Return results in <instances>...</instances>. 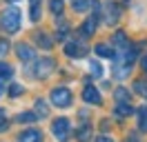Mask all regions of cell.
Returning <instances> with one entry per match:
<instances>
[{"label":"cell","mask_w":147,"mask_h":142,"mask_svg":"<svg viewBox=\"0 0 147 142\" xmlns=\"http://www.w3.org/2000/svg\"><path fill=\"white\" fill-rule=\"evenodd\" d=\"M22 25V13H20V9L16 7H9L2 11V16H0V27L7 31V33H16Z\"/></svg>","instance_id":"1"},{"label":"cell","mask_w":147,"mask_h":142,"mask_svg":"<svg viewBox=\"0 0 147 142\" xmlns=\"http://www.w3.org/2000/svg\"><path fill=\"white\" fill-rule=\"evenodd\" d=\"M51 102H54V107H58V109H67V107H71V100H74V96H71V91L67 87H56V89H51Z\"/></svg>","instance_id":"2"},{"label":"cell","mask_w":147,"mask_h":142,"mask_svg":"<svg viewBox=\"0 0 147 142\" xmlns=\"http://www.w3.org/2000/svg\"><path fill=\"white\" fill-rule=\"evenodd\" d=\"M54 69H56V62L51 58H38L31 67V76L34 78H47Z\"/></svg>","instance_id":"3"},{"label":"cell","mask_w":147,"mask_h":142,"mask_svg":"<svg viewBox=\"0 0 147 142\" xmlns=\"http://www.w3.org/2000/svg\"><path fill=\"white\" fill-rule=\"evenodd\" d=\"M51 133H54V138L58 142H67V140H69V133H71V124H69V120H67V118H58V120H54V124H51Z\"/></svg>","instance_id":"4"},{"label":"cell","mask_w":147,"mask_h":142,"mask_svg":"<svg viewBox=\"0 0 147 142\" xmlns=\"http://www.w3.org/2000/svg\"><path fill=\"white\" fill-rule=\"evenodd\" d=\"M65 53L69 58H83L85 53H87V47L80 44V42H67L65 44Z\"/></svg>","instance_id":"5"},{"label":"cell","mask_w":147,"mask_h":142,"mask_svg":"<svg viewBox=\"0 0 147 142\" xmlns=\"http://www.w3.org/2000/svg\"><path fill=\"white\" fill-rule=\"evenodd\" d=\"M83 100L87 104H100L102 102V98H100V93H98L96 87H85L83 89Z\"/></svg>","instance_id":"6"},{"label":"cell","mask_w":147,"mask_h":142,"mask_svg":"<svg viewBox=\"0 0 147 142\" xmlns=\"http://www.w3.org/2000/svg\"><path fill=\"white\" fill-rule=\"evenodd\" d=\"M16 56H18L22 62H29V60H34V56H36V51L29 47V44H25V42H20L18 47H16Z\"/></svg>","instance_id":"7"},{"label":"cell","mask_w":147,"mask_h":142,"mask_svg":"<svg viewBox=\"0 0 147 142\" xmlns=\"http://www.w3.org/2000/svg\"><path fill=\"white\" fill-rule=\"evenodd\" d=\"M18 142H42V133L38 129H27L18 135Z\"/></svg>","instance_id":"8"},{"label":"cell","mask_w":147,"mask_h":142,"mask_svg":"<svg viewBox=\"0 0 147 142\" xmlns=\"http://www.w3.org/2000/svg\"><path fill=\"white\" fill-rule=\"evenodd\" d=\"M94 51L98 53L100 58H109V60H116V51H114V47H109V44H105V42H98L96 47H94Z\"/></svg>","instance_id":"9"},{"label":"cell","mask_w":147,"mask_h":142,"mask_svg":"<svg viewBox=\"0 0 147 142\" xmlns=\"http://www.w3.org/2000/svg\"><path fill=\"white\" fill-rule=\"evenodd\" d=\"M105 11H107V18H105V22L107 25H116L118 22V18H120V9L114 5V2H109L107 7H105Z\"/></svg>","instance_id":"10"},{"label":"cell","mask_w":147,"mask_h":142,"mask_svg":"<svg viewBox=\"0 0 147 142\" xmlns=\"http://www.w3.org/2000/svg\"><path fill=\"white\" fill-rule=\"evenodd\" d=\"M94 31H96V18H87V20H85L83 22V27H80V29H78V33L83 36V38H87V36H92Z\"/></svg>","instance_id":"11"},{"label":"cell","mask_w":147,"mask_h":142,"mask_svg":"<svg viewBox=\"0 0 147 142\" xmlns=\"http://www.w3.org/2000/svg\"><path fill=\"white\" fill-rule=\"evenodd\" d=\"M129 69H131V64L129 62H116V67H114V76L118 80H123V78H127V73H129Z\"/></svg>","instance_id":"12"},{"label":"cell","mask_w":147,"mask_h":142,"mask_svg":"<svg viewBox=\"0 0 147 142\" xmlns=\"http://www.w3.org/2000/svg\"><path fill=\"white\" fill-rule=\"evenodd\" d=\"M131 113H134V107L129 102H118L116 104V115L118 118H125V115H131Z\"/></svg>","instance_id":"13"},{"label":"cell","mask_w":147,"mask_h":142,"mask_svg":"<svg viewBox=\"0 0 147 142\" xmlns=\"http://www.w3.org/2000/svg\"><path fill=\"white\" fill-rule=\"evenodd\" d=\"M114 44L120 47V49H127L129 47V40H127V36H125V31H116L114 33Z\"/></svg>","instance_id":"14"},{"label":"cell","mask_w":147,"mask_h":142,"mask_svg":"<svg viewBox=\"0 0 147 142\" xmlns=\"http://www.w3.org/2000/svg\"><path fill=\"white\" fill-rule=\"evenodd\" d=\"M92 5H94V0H74V2H71L74 11H78V13H80V11H87Z\"/></svg>","instance_id":"15"},{"label":"cell","mask_w":147,"mask_h":142,"mask_svg":"<svg viewBox=\"0 0 147 142\" xmlns=\"http://www.w3.org/2000/svg\"><path fill=\"white\" fill-rule=\"evenodd\" d=\"M138 129H140V131H147V107H140V109H138Z\"/></svg>","instance_id":"16"},{"label":"cell","mask_w":147,"mask_h":142,"mask_svg":"<svg viewBox=\"0 0 147 142\" xmlns=\"http://www.w3.org/2000/svg\"><path fill=\"white\" fill-rule=\"evenodd\" d=\"M114 98H116V102H129V91L125 87H118L114 91Z\"/></svg>","instance_id":"17"},{"label":"cell","mask_w":147,"mask_h":142,"mask_svg":"<svg viewBox=\"0 0 147 142\" xmlns=\"http://www.w3.org/2000/svg\"><path fill=\"white\" fill-rule=\"evenodd\" d=\"M34 113H36L38 118H47V115H49V109H47L45 100H36V111H34Z\"/></svg>","instance_id":"18"},{"label":"cell","mask_w":147,"mask_h":142,"mask_svg":"<svg viewBox=\"0 0 147 142\" xmlns=\"http://www.w3.org/2000/svg\"><path fill=\"white\" fill-rule=\"evenodd\" d=\"M49 9H51L54 16H60L63 9H65V2H63V0H49Z\"/></svg>","instance_id":"19"},{"label":"cell","mask_w":147,"mask_h":142,"mask_svg":"<svg viewBox=\"0 0 147 142\" xmlns=\"http://www.w3.org/2000/svg\"><path fill=\"white\" fill-rule=\"evenodd\" d=\"M13 76V67L11 64H7V62H0V78L2 80H7Z\"/></svg>","instance_id":"20"},{"label":"cell","mask_w":147,"mask_h":142,"mask_svg":"<svg viewBox=\"0 0 147 142\" xmlns=\"http://www.w3.org/2000/svg\"><path fill=\"white\" fill-rule=\"evenodd\" d=\"M89 71H92L94 78H102V67H100V62H98V60L89 62Z\"/></svg>","instance_id":"21"},{"label":"cell","mask_w":147,"mask_h":142,"mask_svg":"<svg viewBox=\"0 0 147 142\" xmlns=\"http://www.w3.org/2000/svg\"><path fill=\"white\" fill-rule=\"evenodd\" d=\"M134 91H136L138 96L147 98V82H143V80H136V82H134Z\"/></svg>","instance_id":"22"},{"label":"cell","mask_w":147,"mask_h":142,"mask_svg":"<svg viewBox=\"0 0 147 142\" xmlns=\"http://www.w3.org/2000/svg\"><path fill=\"white\" fill-rule=\"evenodd\" d=\"M31 2V20H40V0H29Z\"/></svg>","instance_id":"23"},{"label":"cell","mask_w":147,"mask_h":142,"mask_svg":"<svg viewBox=\"0 0 147 142\" xmlns=\"http://www.w3.org/2000/svg\"><path fill=\"white\" fill-rule=\"evenodd\" d=\"M36 42L42 47V49H51V40L47 38V33H38L36 36Z\"/></svg>","instance_id":"24"},{"label":"cell","mask_w":147,"mask_h":142,"mask_svg":"<svg viewBox=\"0 0 147 142\" xmlns=\"http://www.w3.org/2000/svg\"><path fill=\"white\" fill-rule=\"evenodd\" d=\"M76 135H78V140H80V142H87V140H89V124H85V127H80Z\"/></svg>","instance_id":"25"},{"label":"cell","mask_w":147,"mask_h":142,"mask_svg":"<svg viewBox=\"0 0 147 142\" xmlns=\"http://www.w3.org/2000/svg\"><path fill=\"white\" fill-rule=\"evenodd\" d=\"M18 122H36L38 115L36 113H18V118H16Z\"/></svg>","instance_id":"26"},{"label":"cell","mask_w":147,"mask_h":142,"mask_svg":"<svg viewBox=\"0 0 147 142\" xmlns=\"http://www.w3.org/2000/svg\"><path fill=\"white\" fill-rule=\"evenodd\" d=\"M20 93H22V84H11V87H9V96L11 98L20 96Z\"/></svg>","instance_id":"27"},{"label":"cell","mask_w":147,"mask_h":142,"mask_svg":"<svg viewBox=\"0 0 147 142\" xmlns=\"http://www.w3.org/2000/svg\"><path fill=\"white\" fill-rule=\"evenodd\" d=\"M65 38H67V27H60V29H58V33H56V40H65Z\"/></svg>","instance_id":"28"},{"label":"cell","mask_w":147,"mask_h":142,"mask_svg":"<svg viewBox=\"0 0 147 142\" xmlns=\"http://www.w3.org/2000/svg\"><path fill=\"white\" fill-rule=\"evenodd\" d=\"M0 131H7V120H5V111L0 109Z\"/></svg>","instance_id":"29"},{"label":"cell","mask_w":147,"mask_h":142,"mask_svg":"<svg viewBox=\"0 0 147 142\" xmlns=\"http://www.w3.org/2000/svg\"><path fill=\"white\" fill-rule=\"evenodd\" d=\"M9 51V42L7 40H0V53H7Z\"/></svg>","instance_id":"30"},{"label":"cell","mask_w":147,"mask_h":142,"mask_svg":"<svg viewBox=\"0 0 147 142\" xmlns=\"http://www.w3.org/2000/svg\"><path fill=\"white\" fill-rule=\"evenodd\" d=\"M96 142H114V140L107 138V135H100V138H96Z\"/></svg>","instance_id":"31"},{"label":"cell","mask_w":147,"mask_h":142,"mask_svg":"<svg viewBox=\"0 0 147 142\" xmlns=\"http://www.w3.org/2000/svg\"><path fill=\"white\" fill-rule=\"evenodd\" d=\"M140 67H143V71H147V53L143 56V60H140Z\"/></svg>","instance_id":"32"},{"label":"cell","mask_w":147,"mask_h":142,"mask_svg":"<svg viewBox=\"0 0 147 142\" xmlns=\"http://www.w3.org/2000/svg\"><path fill=\"white\" fill-rule=\"evenodd\" d=\"M5 93V82H2V78H0V96Z\"/></svg>","instance_id":"33"},{"label":"cell","mask_w":147,"mask_h":142,"mask_svg":"<svg viewBox=\"0 0 147 142\" xmlns=\"http://www.w3.org/2000/svg\"><path fill=\"white\" fill-rule=\"evenodd\" d=\"M127 142H136V140H134V138H129V140H127Z\"/></svg>","instance_id":"34"},{"label":"cell","mask_w":147,"mask_h":142,"mask_svg":"<svg viewBox=\"0 0 147 142\" xmlns=\"http://www.w3.org/2000/svg\"><path fill=\"white\" fill-rule=\"evenodd\" d=\"M7 2H18V0H7Z\"/></svg>","instance_id":"35"}]
</instances>
